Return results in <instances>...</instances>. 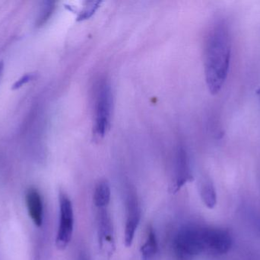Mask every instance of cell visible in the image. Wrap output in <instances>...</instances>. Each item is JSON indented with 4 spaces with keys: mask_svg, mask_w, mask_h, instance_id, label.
Returning a JSON list of instances; mask_svg holds the SVG:
<instances>
[{
    "mask_svg": "<svg viewBox=\"0 0 260 260\" xmlns=\"http://www.w3.org/2000/svg\"><path fill=\"white\" fill-rule=\"evenodd\" d=\"M173 253L176 260H192L203 253L201 226L189 224L180 227L173 241Z\"/></svg>",
    "mask_w": 260,
    "mask_h": 260,
    "instance_id": "2",
    "label": "cell"
},
{
    "mask_svg": "<svg viewBox=\"0 0 260 260\" xmlns=\"http://www.w3.org/2000/svg\"><path fill=\"white\" fill-rule=\"evenodd\" d=\"M193 180L187 153L183 147H180L177 150L175 162V177L172 186H171V192L177 193L186 183Z\"/></svg>",
    "mask_w": 260,
    "mask_h": 260,
    "instance_id": "8",
    "label": "cell"
},
{
    "mask_svg": "<svg viewBox=\"0 0 260 260\" xmlns=\"http://www.w3.org/2000/svg\"><path fill=\"white\" fill-rule=\"evenodd\" d=\"M231 56L230 27L225 19L218 18L209 28L205 44V76L212 95L218 94L225 82L230 69Z\"/></svg>",
    "mask_w": 260,
    "mask_h": 260,
    "instance_id": "1",
    "label": "cell"
},
{
    "mask_svg": "<svg viewBox=\"0 0 260 260\" xmlns=\"http://www.w3.org/2000/svg\"><path fill=\"white\" fill-rule=\"evenodd\" d=\"M141 220V209L135 191L129 189L126 196V220L124 242L126 247L133 244Z\"/></svg>",
    "mask_w": 260,
    "mask_h": 260,
    "instance_id": "7",
    "label": "cell"
},
{
    "mask_svg": "<svg viewBox=\"0 0 260 260\" xmlns=\"http://www.w3.org/2000/svg\"><path fill=\"white\" fill-rule=\"evenodd\" d=\"M59 222L56 235V246L60 250H65L73 238L74 229V213L71 200L65 192L59 195Z\"/></svg>",
    "mask_w": 260,
    "mask_h": 260,
    "instance_id": "4",
    "label": "cell"
},
{
    "mask_svg": "<svg viewBox=\"0 0 260 260\" xmlns=\"http://www.w3.org/2000/svg\"><path fill=\"white\" fill-rule=\"evenodd\" d=\"M98 235L99 248L108 258L114 254L116 250L114 225L111 215L107 209H99L98 215Z\"/></svg>",
    "mask_w": 260,
    "mask_h": 260,
    "instance_id": "6",
    "label": "cell"
},
{
    "mask_svg": "<svg viewBox=\"0 0 260 260\" xmlns=\"http://www.w3.org/2000/svg\"><path fill=\"white\" fill-rule=\"evenodd\" d=\"M157 252V241L155 232L149 226L147 229L145 243L140 249L142 260H153Z\"/></svg>",
    "mask_w": 260,
    "mask_h": 260,
    "instance_id": "11",
    "label": "cell"
},
{
    "mask_svg": "<svg viewBox=\"0 0 260 260\" xmlns=\"http://www.w3.org/2000/svg\"><path fill=\"white\" fill-rule=\"evenodd\" d=\"M200 196L205 206L209 209H213L217 204V194L213 183L211 180H205L200 185Z\"/></svg>",
    "mask_w": 260,
    "mask_h": 260,
    "instance_id": "12",
    "label": "cell"
},
{
    "mask_svg": "<svg viewBox=\"0 0 260 260\" xmlns=\"http://www.w3.org/2000/svg\"><path fill=\"white\" fill-rule=\"evenodd\" d=\"M111 190L107 180L99 181L94 191V203L99 209H107L111 201Z\"/></svg>",
    "mask_w": 260,
    "mask_h": 260,
    "instance_id": "10",
    "label": "cell"
},
{
    "mask_svg": "<svg viewBox=\"0 0 260 260\" xmlns=\"http://www.w3.org/2000/svg\"><path fill=\"white\" fill-rule=\"evenodd\" d=\"M32 79H33V76H32V75H25V76L21 77L19 80L17 81V82L14 84L13 88L12 89L15 90V89L19 88V87L22 86L24 84L27 83V82H28L29 81L31 80Z\"/></svg>",
    "mask_w": 260,
    "mask_h": 260,
    "instance_id": "14",
    "label": "cell"
},
{
    "mask_svg": "<svg viewBox=\"0 0 260 260\" xmlns=\"http://www.w3.org/2000/svg\"><path fill=\"white\" fill-rule=\"evenodd\" d=\"M3 63H0V80H1L2 76H3Z\"/></svg>",
    "mask_w": 260,
    "mask_h": 260,
    "instance_id": "16",
    "label": "cell"
},
{
    "mask_svg": "<svg viewBox=\"0 0 260 260\" xmlns=\"http://www.w3.org/2000/svg\"><path fill=\"white\" fill-rule=\"evenodd\" d=\"M101 3H102L99 1L87 2L86 4L84 6V9L79 13L78 20L83 21L92 16L101 6Z\"/></svg>",
    "mask_w": 260,
    "mask_h": 260,
    "instance_id": "13",
    "label": "cell"
},
{
    "mask_svg": "<svg viewBox=\"0 0 260 260\" xmlns=\"http://www.w3.org/2000/svg\"><path fill=\"white\" fill-rule=\"evenodd\" d=\"M201 238L203 253L221 256L229 253L232 248V236L224 229L201 226Z\"/></svg>",
    "mask_w": 260,
    "mask_h": 260,
    "instance_id": "5",
    "label": "cell"
},
{
    "mask_svg": "<svg viewBox=\"0 0 260 260\" xmlns=\"http://www.w3.org/2000/svg\"><path fill=\"white\" fill-rule=\"evenodd\" d=\"M113 96L108 82L99 85L96 96L95 125L94 132L99 137H103L108 132L112 113Z\"/></svg>",
    "mask_w": 260,
    "mask_h": 260,
    "instance_id": "3",
    "label": "cell"
},
{
    "mask_svg": "<svg viewBox=\"0 0 260 260\" xmlns=\"http://www.w3.org/2000/svg\"><path fill=\"white\" fill-rule=\"evenodd\" d=\"M26 206L29 216L37 227H41L44 220V206L39 191L29 188L25 194Z\"/></svg>",
    "mask_w": 260,
    "mask_h": 260,
    "instance_id": "9",
    "label": "cell"
},
{
    "mask_svg": "<svg viewBox=\"0 0 260 260\" xmlns=\"http://www.w3.org/2000/svg\"><path fill=\"white\" fill-rule=\"evenodd\" d=\"M77 260H89V259H88L86 253H85V252L82 251L80 253H79V257H78Z\"/></svg>",
    "mask_w": 260,
    "mask_h": 260,
    "instance_id": "15",
    "label": "cell"
},
{
    "mask_svg": "<svg viewBox=\"0 0 260 260\" xmlns=\"http://www.w3.org/2000/svg\"><path fill=\"white\" fill-rule=\"evenodd\" d=\"M256 93H257L258 96H259L260 97V88L259 89V90H257V92H256Z\"/></svg>",
    "mask_w": 260,
    "mask_h": 260,
    "instance_id": "17",
    "label": "cell"
}]
</instances>
